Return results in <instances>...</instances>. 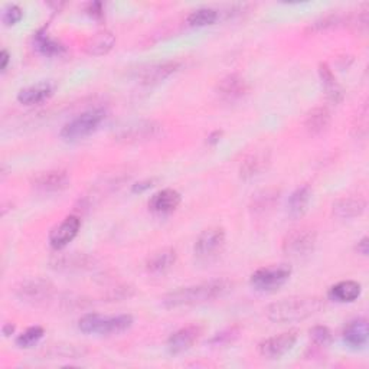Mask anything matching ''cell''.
<instances>
[{"label": "cell", "instance_id": "obj_1", "mask_svg": "<svg viewBox=\"0 0 369 369\" xmlns=\"http://www.w3.org/2000/svg\"><path fill=\"white\" fill-rule=\"evenodd\" d=\"M234 287V283L228 278H218L205 281L195 285L180 287V289L168 293L162 299V304L168 309H178V307L195 306L205 301H212L218 297L228 295Z\"/></svg>", "mask_w": 369, "mask_h": 369}, {"label": "cell", "instance_id": "obj_2", "mask_svg": "<svg viewBox=\"0 0 369 369\" xmlns=\"http://www.w3.org/2000/svg\"><path fill=\"white\" fill-rule=\"evenodd\" d=\"M323 300L316 296L289 297L267 307V317L274 323H297L323 309Z\"/></svg>", "mask_w": 369, "mask_h": 369}, {"label": "cell", "instance_id": "obj_3", "mask_svg": "<svg viewBox=\"0 0 369 369\" xmlns=\"http://www.w3.org/2000/svg\"><path fill=\"white\" fill-rule=\"evenodd\" d=\"M133 326L132 315L118 316H101L98 313H88L78 322L79 331L83 333H98V335H118L129 331Z\"/></svg>", "mask_w": 369, "mask_h": 369}, {"label": "cell", "instance_id": "obj_4", "mask_svg": "<svg viewBox=\"0 0 369 369\" xmlns=\"http://www.w3.org/2000/svg\"><path fill=\"white\" fill-rule=\"evenodd\" d=\"M107 118V111L104 109H91L81 113L61 129L59 136L67 141H77L93 134L102 121Z\"/></svg>", "mask_w": 369, "mask_h": 369}, {"label": "cell", "instance_id": "obj_5", "mask_svg": "<svg viewBox=\"0 0 369 369\" xmlns=\"http://www.w3.org/2000/svg\"><path fill=\"white\" fill-rule=\"evenodd\" d=\"M162 132V125L155 120H137L120 126L114 132V139L123 143H143L157 139Z\"/></svg>", "mask_w": 369, "mask_h": 369}, {"label": "cell", "instance_id": "obj_6", "mask_svg": "<svg viewBox=\"0 0 369 369\" xmlns=\"http://www.w3.org/2000/svg\"><path fill=\"white\" fill-rule=\"evenodd\" d=\"M225 231L219 227H211L199 234L195 241L194 253L202 262H210L221 256L225 249Z\"/></svg>", "mask_w": 369, "mask_h": 369}, {"label": "cell", "instance_id": "obj_7", "mask_svg": "<svg viewBox=\"0 0 369 369\" xmlns=\"http://www.w3.org/2000/svg\"><path fill=\"white\" fill-rule=\"evenodd\" d=\"M290 276L292 267L289 264L269 265V267H262L254 272L250 283L258 292H274L289 281Z\"/></svg>", "mask_w": 369, "mask_h": 369}, {"label": "cell", "instance_id": "obj_8", "mask_svg": "<svg viewBox=\"0 0 369 369\" xmlns=\"http://www.w3.org/2000/svg\"><path fill=\"white\" fill-rule=\"evenodd\" d=\"M316 231L307 227L292 230L283 240V251L292 258H301L313 253L316 247Z\"/></svg>", "mask_w": 369, "mask_h": 369}, {"label": "cell", "instance_id": "obj_9", "mask_svg": "<svg viewBox=\"0 0 369 369\" xmlns=\"http://www.w3.org/2000/svg\"><path fill=\"white\" fill-rule=\"evenodd\" d=\"M15 293L20 301L32 306H39L52 299L55 287L51 281L36 277L20 283L15 289Z\"/></svg>", "mask_w": 369, "mask_h": 369}, {"label": "cell", "instance_id": "obj_10", "mask_svg": "<svg viewBox=\"0 0 369 369\" xmlns=\"http://www.w3.org/2000/svg\"><path fill=\"white\" fill-rule=\"evenodd\" d=\"M32 188L42 195H54L61 194L65 189L70 188L71 179L68 172L55 169V171H47V172H39L32 178Z\"/></svg>", "mask_w": 369, "mask_h": 369}, {"label": "cell", "instance_id": "obj_11", "mask_svg": "<svg viewBox=\"0 0 369 369\" xmlns=\"http://www.w3.org/2000/svg\"><path fill=\"white\" fill-rule=\"evenodd\" d=\"M297 339H299L297 331L283 332L280 335L264 339L258 345V352L265 359H272V361L280 359L293 350Z\"/></svg>", "mask_w": 369, "mask_h": 369}, {"label": "cell", "instance_id": "obj_12", "mask_svg": "<svg viewBox=\"0 0 369 369\" xmlns=\"http://www.w3.org/2000/svg\"><path fill=\"white\" fill-rule=\"evenodd\" d=\"M81 228V219L77 215L67 217L49 233V244L54 250H63L77 237Z\"/></svg>", "mask_w": 369, "mask_h": 369}, {"label": "cell", "instance_id": "obj_13", "mask_svg": "<svg viewBox=\"0 0 369 369\" xmlns=\"http://www.w3.org/2000/svg\"><path fill=\"white\" fill-rule=\"evenodd\" d=\"M203 329L199 324H189L184 326L178 332H175L169 339H168V351L172 355H179L189 351L191 347L199 340L202 336Z\"/></svg>", "mask_w": 369, "mask_h": 369}, {"label": "cell", "instance_id": "obj_14", "mask_svg": "<svg viewBox=\"0 0 369 369\" xmlns=\"http://www.w3.org/2000/svg\"><path fill=\"white\" fill-rule=\"evenodd\" d=\"M95 260L83 253H68L59 254L51 260V265L58 272L65 273H78L86 272L94 267Z\"/></svg>", "mask_w": 369, "mask_h": 369}, {"label": "cell", "instance_id": "obj_15", "mask_svg": "<svg viewBox=\"0 0 369 369\" xmlns=\"http://www.w3.org/2000/svg\"><path fill=\"white\" fill-rule=\"evenodd\" d=\"M180 68V63L178 61H168V63H159L152 64L146 68H141L137 72V79L140 84L145 86H155L169 78L172 74H175Z\"/></svg>", "mask_w": 369, "mask_h": 369}, {"label": "cell", "instance_id": "obj_16", "mask_svg": "<svg viewBox=\"0 0 369 369\" xmlns=\"http://www.w3.org/2000/svg\"><path fill=\"white\" fill-rule=\"evenodd\" d=\"M217 93L222 100L228 101V102H234L247 95L249 84L241 75L230 74L219 81L218 87H217Z\"/></svg>", "mask_w": 369, "mask_h": 369}, {"label": "cell", "instance_id": "obj_17", "mask_svg": "<svg viewBox=\"0 0 369 369\" xmlns=\"http://www.w3.org/2000/svg\"><path fill=\"white\" fill-rule=\"evenodd\" d=\"M270 160L272 157H270L269 150H257V152L250 153L241 163L240 176L244 180H249V179H253L261 175L270 166Z\"/></svg>", "mask_w": 369, "mask_h": 369}, {"label": "cell", "instance_id": "obj_18", "mask_svg": "<svg viewBox=\"0 0 369 369\" xmlns=\"http://www.w3.org/2000/svg\"><path fill=\"white\" fill-rule=\"evenodd\" d=\"M55 91V84L51 81H40L33 86H29L24 90H20L17 94V101L20 104L25 106H35L40 104V102L47 101L54 95Z\"/></svg>", "mask_w": 369, "mask_h": 369}, {"label": "cell", "instance_id": "obj_19", "mask_svg": "<svg viewBox=\"0 0 369 369\" xmlns=\"http://www.w3.org/2000/svg\"><path fill=\"white\" fill-rule=\"evenodd\" d=\"M182 202V196L178 191L175 189H162L159 192H156L150 201H149V208L152 212L155 214H160V215H165V214H171L173 212Z\"/></svg>", "mask_w": 369, "mask_h": 369}, {"label": "cell", "instance_id": "obj_20", "mask_svg": "<svg viewBox=\"0 0 369 369\" xmlns=\"http://www.w3.org/2000/svg\"><path fill=\"white\" fill-rule=\"evenodd\" d=\"M178 254L173 249H162L153 253L146 261V270L150 274L160 276L168 273L176 262Z\"/></svg>", "mask_w": 369, "mask_h": 369}, {"label": "cell", "instance_id": "obj_21", "mask_svg": "<svg viewBox=\"0 0 369 369\" xmlns=\"http://www.w3.org/2000/svg\"><path fill=\"white\" fill-rule=\"evenodd\" d=\"M345 343L352 350H361L368 342V322L366 319H356L347 323L343 331Z\"/></svg>", "mask_w": 369, "mask_h": 369}, {"label": "cell", "instance_id": "obj_22", "mask_svg": "<svg viewBox=\"0 0 369 369\" xmlns=\"http://www.w3.org/2000/svg\"><path fill=\"white\" fill-rule=\"evenodd\" d=\"M361 284L354 280H345L339 281L335 285H332L327 296L331 300L338 303H352L361 296Z\"/></svg>", "mask_w": 369, "mask_h": 369}, {"label": "cell", "instance_id": "obj_23", "mask_svg": "<svg viewBox=\"0 0 369 369\" xmlns=\"http://www.w3.org/2000/svg\"><path fill=\"white\" fill-rule=\"evenodd\" d=\"M116 44V38L110 31H101L87 39L84 49L88 55L101 56L109 54Z\"/></svg>", "mask_w": 369, "mask_h": 369}, {"label": "cell", "instance_id": "obj_24", "mask_svg": "<svg viewBox=\"0 0 369 369\" xmlns=\"http://www.w3.org/2000/svg\"><path fill=\"white\" fill-rule=\"evenodd\" d=\"M366 208V202L361 198H340L333 203V214L339 219H352L361 217Z\"/></svg>", "mask_w": 369, "mask_h": 369}, {"label": "cell", "instance_id": "obj_25", "mask_svg": "<svg viewBox=\"0 0 369 369\" xmlns=\"http://www.w3.org/2000/svg\"><path fill=\"white\" fill-rule=\"evenodd\" d=\"M319 75H320L322 86L324 88L327 100L333 102V104H338V102H340L343 98V91H342L340 86L338 84V81H336L332 70L329 68V65L322 63L319 65Z\"/></svg>", "mask_w": 369, "mask_h": 369}, {"label": "cell", "instance_id": "obj_26", "mask_svg": "<svg viewBox=\"0 0 369 369\" xmlns=\"http://www.w3.org/2000/svg\"><path fill=\"white\" fill-rule=\"evenodd\" d=\"M33 45L35 48L45 56H61L65 54V47L58 42V40L52 39L45 29H40L33 36Z\"/></svg>", "mask_w": 369, "mask_h": 369}, {"label": "cell", "instance_id": "obj_27", "mask_svg": "<svg viewBox=\"0 0 369 369\" xmlns=\"http://www.w3.org/2000/svg\"><path fill=\"white\" fill-rule=\"evenodd\" d=\"M331 125V111L326 107H316L306 116L304 126L312 134L323 133Z\"/></svg>", "mask_w": 369, "mask_h": 369}, {"label": "cell", "instance_id": "obj_28", "mask_svg": "<svg viewBox=\"0 0 369 369\" xmlns=\"http://www.w3.org/2000/svg\"><path fill=\"white\" fill-rule=\"evenodd\" d=\"M312 199L311 188L304 184V187L297 188L289 198V214L293 218L301 217L309 207V202Z\"/></svg>", "mask_w": 369, "mask_h": 369}, {"label": "cell", "instance_id": "obj_29", "mask_svg": "<svg viewBox=\"0 0 369 369\" xmlns=\"http://www.w3.org/2000/svg\"><path fill=\"white\" fill-rule=\"evenodd\" d=\"M278 191L272 188V189H264L253 196V203H251V210L256 214H264L265 211L272 210L276 202L278 201Z\"/></svg>", "mask_w": 369, "mask_h": 369}, {"label": "cell", "instance_id": "obj_30", "mask_svg": "<svg viewBox=\"0 0 369 369\" xmlns=\"http://www.w3.org/2000/svg\"><path fill=\"white\" fill-rule=\"evenodd\" d=\"M219 19V12L212 9V8H201L194 10L188 16V24L191 26H208L214 25L217 20Z\"/></svg>", "mask_w": 369, "mask_h": 369}, {"label": "cell", "instance_id": "obj_31", "mask_svg": "<svg viewBox=\"0 0 369 369\" xmlns=\"http://www.w3.org/2000/svg\"><path fill=\"white\" fill-rule=\"evenodd\" d=\"M44 333H45L44 327L31 326V327H28V329L22 335H19L16 338V345L19 347H25V350H28V347L35 346L40 339H42Z\"/></svg>", "mask_w": 369, "mask_h": 369}, {"label": "cell", "instance_id": "obj_32", "mask_svg": "<svg viewBox=\"0 0 369 369\" xmlns=\"http://www.w3.org/2000/svg\"><path fill=\"white\" fill-rule=\"evenodd\" d=\"M311 339L316 347H327L332 343V332L326 326H315L311 329Z\"/></svg>", "mask_w": 369, "mask_h": 369}, {"label": "cell", "instance_id": "obj_33", "mask_svg": "<svg viewBox=\"0 0 369 369\" xmlns=\"http://www.w3.org/2000/svg\"><path fill=\"white\" fill-rule=\"evenodd\" d=\"M22 16H24V12H22V9H20V8H19V6H16V5H10V6H8V8L3 10V15H2V22H3L5 25L10 26V25H15V24H17L19 20L22 19Z\"/></svg>", "mask_w": 369, "mask_h": 369}, {"label": "cell", "instance_id": "obj_34", "mask_svg": "<svg viewBox=\"0 0 369 369\" xmlns=\"http://www.w3.org/2000/svg\"><path fill=\"white\" fill-rule=\"evenodd\" d=\"M240 335V331L238 327H230V329H225L223 332L215 335L212 339H211V343L212 345H227V343H231L234 342Z\"/></svg>", "mask_w": 369, "mask_h": 369}, {"label": "cell", "instance_id": "obj_35", "mask_svg": "<svg viewBox=\"0 0 369 369\" xmlns=\"http://www.w3.org/2000/svg\"><path fill=\"white\" fill-rule=\"evenodd\" d=\"M340 22H342V17L340 16H338V15H329V16L322 17L320 20H317V22H315L313 24V28L317 29V31H322V29H326V28L336 26Z\"/></svg>", "mask_w": 369, "mask_h": 369}, {"label": "cell", "instance_id": "obj_36", "mask_svg": "<svg viewBox=\"0 0 369 369\" xmlns=\"http://www.w3.org/2000/svg\"><path fill=\"white\" fill-rule=\"evenodd\" d=\"M155 179H148V180H141V182H139V183H136V184H133V188H132V191L134 192V194H140V192H145V191H148V189H150V188H153L155 187Z\"/></svg>", "mask_w": 369, "mask_h": 369}, {"label": "cell", "instance_id": "obj_37", "mask_svg": "<svg viewBox=\"0 0 369 369\" xmlns=\"http://www.w3.org/2000/svg\"><path fill=\"white\" fill-rule=\"evenodd\" d=\"M354 130H356V136L366 134V109H363V113L358 116V125H355Z\"/></svg>", "mask_w": 369, "mask_h": 369}, {"label": "cell", "instance_id": "obj_38", "mask_svg": "<svg viewBox=\"0 0 369 369\" xmlns=\"http://www.w3.org/2000/svg\"><path fill=\"white\" fill-rule=\"evenodd\" d=\"M354 25L358 29V32L365 33L368 29V13L363 12V13L358 15V17L354 20Z\"/></svg>", "mask_w": 369, "mask_h": 369}, {"label": "cell", "instance_id": "obj_39", "mask_svg": "<svg viewBox=\"0 0 369 369\" xmlns=\"http://www.w3.org/2000/svg\"><path fill=\"white\" fill-rule=\"evenodd\" d=\"M369 240H368V237H363L359 242H358V245H356V251L361 254V256H368V253H369V242H368Z\"/></svg>", "mask_w": 369, "mask_h": 369}, {"label": "cell", "instance_id": "obj_40", "mask_svg": "<svg viewBox=\"0 0 369 369\" xmlns=\"http://www.w3.org/2000/svg\"><path fill=\"white\" fill-rule=\"evenodd\" d=\"M9 63H10V55L6 49H3L2 52H0V68H2L3 72L8 70Z\"/></svg>", "mask_w": 369, "mask_h": 369}, {"label": "cell", "instance_id": "obj_41", "mask_svg": "<svg viewBox=\"0 0 369 369\" xmlns=\"http://www.w3.org/2000/svg\"><path fill=\"white\" fill-rule=\"evenodd\" d=\"M88 13L94 17H101L102 16V5L95 2V3H90L88 6Z\"/></svg>", "mask_w": 369, "mask_h": 369}, {"label": "cell", "instance_id": "obj_42", "mask_svg": "<svg viewBox=\"0 0 369 369\" xmlns=\"http://www.w3.org/2000/svg\"><path fill=\"white\" fill-rule=\"evenodd\" d=\"M13 331H15V324H12V323H5L2 327V333L5 336H10L13 333Z\"/></svg>", "mask_w": 369, "mask_h": 369}, {"label": "cell", "instance_id": "obj_43", "mask_svg": "<svg viewBox=\"0 0 369 369\" xmlns=\"http://www.w3.org/2000/svg\"><path fill=\"white\" fill-rule=\"evenodd\" d=\"M221 132H215V133H212L211 136H210V139H208V141H211V143H217V141H219V137H221Z\"/></svg>", "mask_w": 369, "mask_h": 369}]
</instances>
